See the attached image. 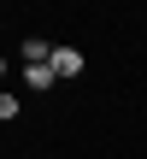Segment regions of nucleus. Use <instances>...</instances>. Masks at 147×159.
I'll use <instances>...</instances> for the list:
<instances>
[{
    "instance_id": "nucleus-4",
    "label": "nucleus",
    "mask_w": 147,
    "mask_h": 159,
    "mask_svg": "<svg viewBox=\"0 0 147 159\" xmlns=\"http://www.w3.org/2000/svg\"><path fill=\"white\" fill-rule=\"evenodd\" d=\"M0 118H18V100H12L6 89H0Z\"/></svg>"
},
{
    "instance_id": "nucleus-3",
    "label": "nucleus",
    "mask_w": 147,
    "mask_h": 159,
    "mask_svg": "<svg viewBox=\"0 0 147 159\" xmlns=\"http://www.w3.org/2000/svg\"><path fill=\"white\" fill-rule=\"evenodd\" d=\"M24 59H35V65H47L53 53H47V41H24Z\"/></svg>"
},
{
    "instance_id": "nucleus-1",
    "label": "nucleus",
    "mask_w": 147,
    "mask_h": 159,
    "mask_svg": "<svg viewBox=\"0 0 147 159\" xmlns=\"http://www.w3.org/2000/svg\"><path fill=\"white\" fill-rule=\"evenodd\" d=\"M53 71H59V77H77V71H82V53H77V47H53Z\"/></svg>"
},
{
    "instance_id": "nucleus-5",
    "label": "nucleus",
    "mask_w": 147,
    "mask_h": 159,
    "mask_svg": "<svg viewBox=\"0 0 147 159\" xmlns=\"http://www.w3.org/2000/svg\"><path fill=\"white\" fill-rule=\"evenodd\" d=\"M0 77H6V59H0Z\"/></svg>"
},
{
    "instance_id": "nucleus-2",
    "label": "nucleus",
    "mask_w": 147,
    "mask_h": 159,
    "mask_svg": "<svg viewBox=\"0 0 147 159\" xmlns=\"http://www.w3.org/2000/svg\"><path fill=\"white\" fill-rule=\"evenodd\" d=\"M53 77H59V71H53V59H47V65H29V71H24V83H29V89H47Z\"/></svg>"
}]
</instances>
